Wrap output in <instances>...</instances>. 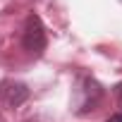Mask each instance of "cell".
<instances>
[{
    "instance_id": "6da1fadb",
    "label": "cell",
    "mask_w": 122,
    "mask_h": 122,
    "mask_svg": "<svg viewBox=\"0 0 122 122\" xmlns=\"http://www.w3.org/2000/svg\"><path fill=\"white\" fill-rule=\"evenodd\" d=\"M103 98V86L93 79V77H79L74 93H72V108L77 115H86L91 110H96V105Z\"/></svg>"
},
{
    "instance_id": "7a4b0ae2",
    "label": "cell",
    "mask_w": 122,
    "mask_h": 122,
    "mask_svg": "<svg viewBox=\"0 0 122 122\" xmlns=\"http://www.w3.org/2000/svg\"><path fill=\"white\" fill-rule=\"evenodd\" d=\"M22 46L34 53V55H41L48 46V38H46V26L41 22L38 15H29L26 17V24H24V34H22Z\"/></svg>"
},
{
    "instance_id": "3957f363",
    "label": "cell",
    "mask_w": 122,
    "mask_h": 122,
    "mask_svg": "<svg viewBox=\"0 0 122 122\" xmlns=\"http://www.w3.org/2000/svg\"><path fill=\"white\" fill-rule=\"evenodd\" d=\"M0 98H3V103L10 105V108H19V105L29 98V86L22 84V81L7 79V81L0 84Z\"/></svg>"
},
{
    "instance_id": "277c9868",
    "label": "cell",
    "mask_w": 122,
    "mask_h": 122,
    "mask_svg": "<svg viewBox=\"0 0 122 122\" xmlns=\"http://www.w3.org/2000/svg\"><path fill=\"white\" fill-rule=\"evenodd\" d=\"M115 98H117V103L122 105V81H120V84L115 86Z\"/></svg>"
},
{
    "instance_id": "5b68a950",
    "label": "cell",
    "mask_w": 122,
    "mask_h": 122,
    "mask_svg": "<svg viewBox=\"0 0 122 122\" xmlns=\"http://www.w3.org/2000/svg\"><path fill=\"white\" fill-rule=\"evenodd\" d=\"M105 122H122V112H117V115H110Z\"/></svg>"
}]
</instances>
